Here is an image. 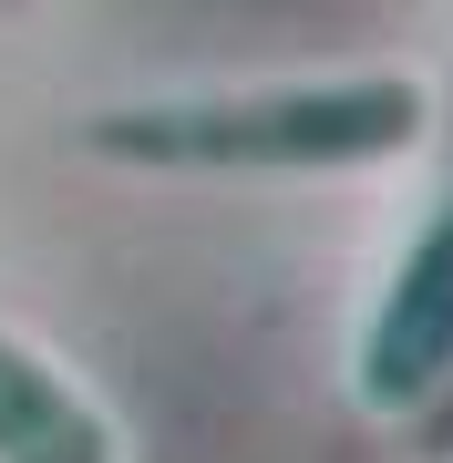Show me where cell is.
Wrapping results in <instances>:
<instances>
[{"label":"cell","instance_id":"obj_3","mask_svg":"<svg viewBox=\"0 0 453 463\" xmlns=\"http://www.w3.org/2000/svg\"><path fill=\"white\" fill-rule=\"evenodd\" d=\"M0 463H124V432L72 371L0 330Z\"/></svg>","mask_w":453,"mask_h":463},{"label":"cell","instance_id":"obj_1","mask_svg":"<svg viewBox=\"0 0 453 463\" xmlns=\"http://www.w3.org/2000/svg\"><path fill=\"white\" fill-rule=\"evenodd\" d=\"M412 72H319V83H248V93H175V103H114L93 114V155L124 165H185V175H299V165H361L402 155L422 134Z\"/></svg>","mask_w":453,"mask_h":463},{"label":"cell","instance_id":"obj_2","mask_svg":"<svg viewBox=\"0 0 453 463\" xmlns=\"http://www.w3.org/2000/svg\"><path fill=\"white\" fill-rule=\"evenodd\" d=\"M453 381V206L402 248L382 309L361 330V361H351V392L371 412H422Z\"/></svg>","mask_w":453,"mask_h":463}]
</instances>
